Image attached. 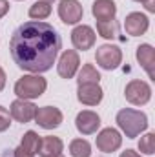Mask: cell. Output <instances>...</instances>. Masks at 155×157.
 Instances as JSON below:
<instances>
[{
	"instance_id": "6da1fadb",
	"label": "cell",
	"mask_w": 155,
	"mask_h": 157,
	"mask_svg": "<svg viewBox=\"0 0 155 157\" xmlns=\"http://www.w3.org/2000/svg\"><path fill=\"white\" fill-rule=\"evenodd\" d=\"M9 49L20 70L44 73L53 66L59 51L62 49V39L51 24L29 20L15 29Z\"/></svg>"
},
{
	"instance_id": "7a4b0ae2",
	"label": "cell",
	"mask_w": 155,
	"mask_h": 157,
	"mask_svg": "<svg viewBox=\"0 0 155 157\" xmlns=\"http://www.w3.org/2000/svg\"><path fill=\"white\" fill-rule=\"evenodd\" d=\"M117 124L126 133L128 139H133V137H139L148 128V117L144 112L124 108L117 113Z\"/></svg>"
},
{
	"instance_id": "3957f363",
	"label": "cell",
	"mask_w": 155,
	"mask_h": 157,
	"mask_svg": "<svg viewBox=\"0 0 155 157\" xmlns=\"http://www.w3.org/2000/svg\"><path fill=\"white\" fill-rule=\"evenodd\" d=\"M47 82L46 78L40 75H24L17 80L15 84V93L18 95V99L24 101H31V99H39L40 95L46 91Z\"/></svg>"
},
{
	"instance_id": "277c9868",
	"label": "cell",
	"mask_w": 155,
	"mask_h": 157,
	"mask_svg": "<svg viewBox=\"0 0 155 157\" xmlns=\"http://www.w3.org/2000/svg\"><path fill=\"white\" fill-rule=\"evenodd\" d=\"M95 60H97V64L102 70H115V68H119V64L122 62V51L117 46L102 44V46L97 48Z\"/></svg>"
},
{
	"instance_id": "5b68a950",
	"label": "cell",
	"mask_w": 155,
	"mask_h": 157,
	"mask_svg": "<svg viewBox=\"0 0 155 157\" xmlns=\"http://www.w3.org/2000/svg\"><path fill=\"white\" fill-rule=\"evenodd\" d=\"M124 97L128 102H131L135 106H142L150 101L152 88L144 80H131V82H128V86L124 90Z\"/></svg>"
},
{
	"instance_id": "8992f818",
	"label": "cell",
	"mask_w": 155,
	"mask_h": 157,
	"mask_svg": "<svg viewBox=\"0 0 155 157\" xmlns=\"http://www.w3.org/2000/svg\"><path fill=\"white\" fill-rule=\"evenodd\" d=\"M78 66H80V59H78V53L75 49H66L60 59H59V64H57V71L62 78H71L75 77V73L78 71Z\"/></svg>"
},
{
	"instance_id": "52a82bcc",
	"label": "cell",
	"mask_w": 155,
	"mask_h": 157,
	"mask_svg": "<svg viewBox=\"0 0 155 157\" xmlns=\"http://www.w3.org/2000/svg\"><path fill=\"white\" fill-rule=\"evenodd\" d=\"M120 144H122V137L115 128H104L97 135V148L104 154H112V152L119 150Z\"/></svg>"
},
{
	"instance_id": "ba28073f",
	"label": "cell",
	"mask_w": 155,
	"mask_h": 157,
	"mask_svg": "<svg viewBox=\"0 0 155 157\" xmlns=\"http://www.w3.org/2000/svg\"><path fill=\"white\" fill-rule=\"evenodd\" d=\"M82 6L78 0H60L59 4V17L64 24H77L82 20Z\"/></svg>"
},
{
	"instance_id": "9c48e42d",
	"label": "cell",
	"mask_w": 155,
	"mask_h": 157,
	"mask_svg": "<svg viewBox=\"0 0 155 157\" xmlns=\"http://www.w3.org/2000/svg\"><path fill=\"white\" fill-rule=\"evenodd\" d=\"M35 121H37V124L42 126V128H46V130H53V128L60 126V122H62V112H60L59 108H53V106L37 108Z\"/></svg>"
},
{
	"instance_id": "30bf717a",
	"label": "cell",
	"mask_w": 155,
	"mask_h": 157,
	"mask_svg": "<svg viewBox=\"0 0 155 157\" xmlns=\"http://www.w3.org/2000/svg\"><path fill=\"white\" fill-rule=\"evenodd\" d=\"M150 28V20L146 15L142 13H130L126 18H124V29L128 35L131 37H141L148 31Z\"/></svg>"
},
{
	"instance_id": "8fae6325",
	"label": "cell",
	"mask_w": 155,
	"mask_h": 157,
	"mask_svg": "<svg viewBox=\"0 0 155 157\" xmlns=\"http://www.w3.org/2000/svg\"><path fill=\"white\" fill-rule=\"evenodd\" d=\"M104 97V91L99 84H78L77 99L86 106H97Z\"/></svg>"
},
{
	"instance_id": "7c38bea8",
	"label": "cell",
	"mask_w": 155,
	"mask_h": 157,
	"mask_svg": "<svg viewBox=\"0 0 155 157\" xmlns=\"http://www.w3.org/2000/svg\"><path fill=\"white\" fill-rule=\"evenodd\" d=\"M11 117L18 122H29L35 119L37 113V106L29 101H24V99H17L11 102Z\"/></svg>"
},
{
	"instance_id": "4fadbf2b",
	"label": "cell",
	"mask_w": 155,
	"mask_h": 157,
	"mask_svg": "<svg viewBox=\"0 0 155 157\" xmlns=\"http://www.w3.org/2000/svg\"><path fill=\"white\" fill-rule=\"evenodd\" d=\"M71 42L73 46L80 49V51H86V49H91L93 44H95V31L89 28V26H77L73 31H71Z\"/></svg>"
},
{
	"instance_id": "5bb4252c",
	"label": "cell",
	"mask_w": 155,
	"mask_h": 157,
	"mask_svg": "<svg viewBox=\"0 0 155 157\" xmlns=\"http://www.w3.org/2000/svg\"><path fill=\"white\" fill-rule=\"evenodd\" d=\"M75 126H77V130L80 133L91 135V133H95V132L99 130V126H100V117H99L95 112H91V110H84V112H80L77 115Z\"/></svg>"
},
{
	"instance_id": "9a60e30c",
	"label": "cell",
	"mask_w": 155,
	"mask_h": 157,
	"mask_svg": "<svg viewBox=\"0 0 155 157\" xmlns=\"http://www.w3.org/2000/svg\"><path fill=\"white\" fill-rule=\"evenodd\" d=\"M137 60L142 66V70L148 73V77L153 78V66H155V51L150 44H141L137 48Z\"/></svg>"
},
{
	"instance_id": "2e32d148",
	"label": "cell",
	"mask_w": 155,
	"mask_h": 157,
	"mask_svg": "<svg viewBox=\"0 0 155 157\" xmlns=\"http://www.w3.org/2000/svg\"><path fill=\"white\" fill-rule=\"evenodd\" d=\"M91 13L97 20H113L117 15V6L113 0H95Z\"/></svg>"
},
{
	"instance_id": "e0dca14e",
	"label": "cell",
	"mask_w": 155,
	"mask_h": 157,
	"mask_svg": "<svg viewBox=\"0 0 155 157\" xmlns=\"http://www.w3.org/2000/svg\"><path fill=\"white\" fill-rule=\"evenodd\" d=\"M64 150V144L59 137H53V135H47L40 141V150L39 155L40 157H55L59 154H62Z\"/></svg>"
},
{
	"instance_id": "ac0fdd59",
	"label": "cell",
	"mask_w": 155,
	"mask_h": 157,
	"mask_svg": "<svg viewBox=\"0 0 155 157\" xmlns=\"http://www.w3.org/2000/svg\"><path fill=\"white\" fill-rule=\"evenodd\" d=\"M97 31L102 39H117L119 37V24L117 20H97Z\"/></svg>"
},
{
	"instance_id": "d6986e66",
	"label": "cell",
	"mask_w": 155,
	"mask_h": 157,
	"mask_svg": "<svg viewBox=\"0 0 155 157\" xmlns=\"http://www.w3.org/2000/svg\"><path fill=\"white\" fill-rule=\"evenodd\" d=\"M40 135L37 133V132H33V130H29V132H26L24 133V137H22V148L26 150V152H29V154H39L40 150Z\"/></svg>"
},
{
	"instance_id": "ffe728a7",
	"label": "cell",
	"mask_w": 155,
	"mask_h": 157,
	"mask_svg": "<svg viewBox=\"0 0 155 157\" xmlns=\"http://www.w3.org/2000/svg\"><path fill=\"white\" fill-rule=\"evenodd\" d=\"M78 84H99L100 73L93 68V64H84L82 70L78 71Z\"/></svg>"
},
{
	"instance_id": "44dd1931",
	"label": "cell",
	"mask_w": 155,
	"mask_h": 157,
	"mask_svg": "<svg viewBox=\"0 0 155 157\" xmlns=\"http://www.w3.org/2000/svg\"><path fill=\"white\" fill-rule=\"evenodd\" d=\"M51 15V4L46 0H37L31 7H29V17L33 20H44Z\"/></svg>"
},
{
	"instance_id": "7402d4cb",
	"label": "cell",
	"mask_w": 155,
	"mask_h": 157,
	"mask_svg": "<svg viewBox=\"0 0 155 157\" xmlns=\"http://www.w3.org/2000/svg\"><path fill=\"white\" fill-rule=\"evenodd\" d=\"M70 152L73 157H89L91 155V144L86 139H73L70 143Z\"/></svg>"
},
{
	"instance_id": "603a6c76",
	"label": "cell",
	"mask_w": 155,
	"mask_h": 157,
	"mask_svg": "<svg viewBox=\"0 0 155 157\" xmlns=\"http://www.w3.org/2000/svg\"><path fill=\"white\" fill-rule=\"evenodd\" d=\"M139 150L146 155L155 154V133H146L144 137H141L139 141Z\"/></svg>"
},
{
	"instance_id": "cb8c5ba5",
	"label": "cell",
	"mask_w": 155,
	"mask_h": 157,
	"mask_svg": "<svg viewBox=\"0 0 155 157\" xmlns=\"http://www.w3.org/2000/svg\"><path fill=\"white\" fill-rule=\"evenodd\" d=\"M9 124H11V113L4 106H0V132H6Z\"/></svg>"
},
{
	"instance_id": "d4e9b609",
	"label": "cell",
	"mask_w": 155,
	"mask_h": 157,
	"mask_svg": "<svg viewBox=\"0 0 155 157\" xmlns=\"http://www.w3.org/2000/svg\"><path fill=\"white\" fill-rule=\"evenodd\" d=\"M13 155L15 157H35L33 154H29V152H26L22 146H18L17 150H13Z\"/></svg>"
},
{
	"instance_id": "484cf974",
	"label": "cell",
	"mask_w": 155,
	"mask_h": 157,
	"mask_svg": "<svg viewBox=\"0 0 155 157\" xmlns=\"http://www.w3.org/2000/svg\"><path fill=\"white\" fill-rule=\"evenodd\" d=\"M9 11V2L7 0H0V18Z\"/></svg>"
},
{
	"instance_id": "4316f807",
	"label": "cell",
	"mask_w": 155,
	"mask_h": 157,
	"mask_svg": "<svg viewBox=\"0 0 155 157\" xmlns=\"http://www.w3.org/2000/svg\"><path fill=\"white\" fill-rule=\"evenodd\" d=\"M120 157H141L137 152H133V150H126V152H122Z\"/></svg>"
},
{
	"instance_id": "83f0119b",
	"label": "cell",
	"mask_w": 155,
	"mask_h": 157,
	"mask_svg": "<svg viewBox=\"0 0 155 157\" xmlns=\"http://www.w3.org/2000/svg\"><path fill=\"white\" fill-rule=\"evenodd\" d=\"M4 86H6V73H4V70L0 68V91L4 90Z\"/></svg>"
},
{
	"instance_id": "f1b7e54d",
	"label": "cell",
	"mask_w": 155,
	"mask_h": 157,
	"mask_svg": "<svg viewBox=\"0 0 155 157\" xmlns=\"http://www.w3.org/2000/svg\"><path fill=\"white\" fill-rule=\"evenodd\" d=\"M144 6H146V9H148V11H150V13H153V11H155L153 0H148V2H144Z\"/></svg>"
},
{
	"instance_id": "f546056e",
	"label": "cell",
	"mask_w": 155,
	"mask_h": 157,
	"mask_svg": "<svg viewBox=\"0 0 155 157\" xmlns=\"http://www.w3.org/2000/svg\"><path fill=\"white\" fill-rule=\"evenodd\" d=\"M135 2H142V4H144V2H148V0H135Z\"/></svg>"
},
{
	"instance_id": "4dcf8cb0",
	"label": "cell",
	"mask_w": 155,
	"mask_h": 157,
	"mask_svg": "<svg viewBox=\"0 0 155 157\" xmlns=\"http://www.w3.org/2000/svg\"><path fill=\"white\" fill-rule=\"evenodd\" d=\"M55 157H64V155H62V154H59V155H55Z\"/></svg>"
},
{
	"instance_id": "1f68e13d",
	"label": "cell",
	"mask_w": 155,
	"mask_h": 157,
	"mask_svg": "<svg viewBox=\"0 0 155 157\" xmlns=\"http://www.w3.org/2000/svg\"><path fill=\"white\" fill-rule=\"evenodd\" d=\"M46 2H53V0H46Z\"/></svg>"
}]
</instances>
